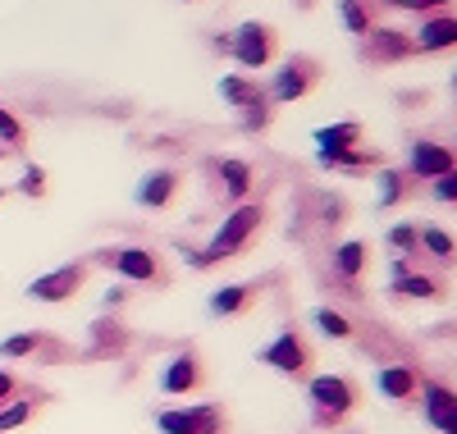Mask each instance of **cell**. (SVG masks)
Listing matches in <instances>:
<instances>
[{
    "label": "cell",
    "instance_id": "277c9868",
    "mask_svg": "<svg viewBox=\"0 0 457 434\" xmlns=\"http://www.w3.org/2000/svg\"><path fill=\"white\" fill-rule=\"evenodd\" d=\"M256 362L270 366V371H279V375H288V380H307V375H312V362H316V352H312L307 334H302L297 325H284L270 343L256 352Z\"/></svg>",
    "mask_w": 457,
    "mask_h": 434
},
{
    "label": "cell",
    "instance_id": "83f0119b",
    "mask_svg": "<svg viewBox=\"0 0 457 434\" xmlns=\"http://www.w3.org/2000/svg\"><path fill=\"white\" fill-rule=\"evenodd\" d=\"M32 393H46V388H32V384H23L14 371H5V366H0V407H5V403H14V398H32Z\"/></svg>",
    "mask_w": 457,
    "mask_h": 434
},
{
    "label": "cell",
    "instance_id": "44dd1931",
    "mask_svg": "<svg viewBox=\"0 0 457 434\" xmlns=\"http://www.w3.org/2000/svg\"><path fill=\"white\" fill-rule=\"evenodd\" d=\"M42 403H51V393H32V398H14L0 407V434H10V430H23L37 412H42Z\"/></svg>",
    "mask_w": 457,
    "mask_h": 434
},
{
    "label": "cell",
    "instance_id": "e0dca14e",
    "mask_svg": "<svg viewBox=\"0 0 457 434\" xmlns=\"http://www.w3.org/2000/svg\"><path fill=\"white\" fill-rule=\"evenodd\" d=\"M361 51H366V60H375V64H394V60L411 55V42H407L398 28H370Z\"/></svg>",
    "mask_w": 457,
    "mask_h": 434
},
{
    "label": "cell",
    "instance_id": "603a6c76",
    "mask_svg": "<svg viewBox=\"0 0 457 434\" xmlns=\"http://www.w3.org/2000/svg\"><path fill=\"white\" fill-rule=\"evenodd\" d=\"M316 142H320L325 155H329V151H353V146L361 142V124H357V120H348V124H329V129L316 133Z\"/></svg>",
    "mask_w": 457,
    "mask_h": 434
},
{
    "label": "cell",
    "instance_id": "7c38bea8",
    "mask_svg": "<svg viewBox=\"0 0 457 434\" xmlns=\"http://www.w3.org/2000/svg\"><path fill=\"white\" fill-rule=\"evenodd\" d=\"M375 388H379V398H389V403H416V393H421V371H416L411 362L379 366Z\"/></svg>",
    "mask_w": 457,
    "mask_h": 434
},
{
    "label": "cell",
    "instance_id": "f546056e",
    "mask_svg": "<svg viewBox=\"0 0 457 434\" xmlns=\"http://www.w3.org/2000/svg\"><path fill=\"white\" fill-rule=\"evenodd\" d=\"M389 247H394L403 261L421 252V247H416V224H394V229H389Z\"/></svg>",
    "mask_w": 457,
    "mask_h": 434
},
{
    "label": "cell",
    "instance_id": "836d02e7",
    "mask_svg": "<svg viewBox=\"0 0 457 434\" xmlns=\"http://www.w3.org/2000/svg\"><path fill=\"white\" fill-rule=\"evenodd\" d=\"M435 196H439V202H453V196H457V183H453V174L435 179Z\"/></svg>",
    "mask_w": 457,
    "mask_h": 434
},
{
    "label": "cell",
    "instance_id": "9c48e42d",
    "mask_svg": "<svg viewBox=\"0 0 457 434\" xmlns=\"http://www.w3.org/2000/svg\"><path fill=\"white\" fill-rule=\"evenodd\" d=\"M220 96L243 114V129H265V124H270V105H265V92H261L256 83H247V78L224 73V78H220Z\"/></svg>",
    "mask_w": 457,
    "mask_h": 434
},
{
    "label": "cell",
    "instance_id": "5bb4252c",
    "mask_svg": "<svg viewBox=\"0 0 457 434\" xmlns=\"http://www.w3.org/2000/svg\"><path fill=\"white\" fill-rule=\"evenodd\" d=\"M407 170L416 179H444V174H453V151L444 142H411Z\"/></svg>",
    "mask_w": 457,
    "mask_h": 434
},
{
    "label": "cell",
    "instance_id": "f1b7e54d",
    "mask_svg": "<svg viewBox=\"0 0 457 434\" xmlns=\"http://www.w3.org/2000/svg\"><path fill=\"white\" fill-rule=\"evenodd\" d=\"M338 14H343V23H348V32H357V37L370 32V10L361 5V0H338Z\"/></svg>",
    "mask_w": 457,
    "mask_h": 434
},
{
    "label": "cell",
    "instance_id": "8fae6325",
    "mask_svg": "<svg viewBox=\"0 0 457 434\" xmlns=\"http://www.w3.org/2000/svg\"><path fill=\"white\" fill-rule=\"evenodd\" d=\"M416 403L426 407L430 430H439V434H453V430H457V421H453V412H457V393H453V384L421 380V393H416Z\"/></svg>",
    "mask_w": 457,
    "mask_h": 434
},
{
    "label": "cell",
    "instance_id": "d6986e66",
    "mask_svg": "<svg viewBox=\"0 0 457 434\" xmlns=\"http://www.w3.org/2000/svg\"><path fill=\"white\" fill-rule=\"evenodd\" d=\"M220 179H224V196L228 202H247V192H252V183H256V174H252V165L247 161H234V155H228V161H220Z\"/></svg>",
    "mask_w": 457,
    "mask_h": 434
},
{
    "label": "cell",
    "instance_id": "52a82bcc",
    "mask_svg": "<svg viewBox=\"0 0 457 434\" xmlns=\"http://www.w3.org/2000/svg\"><path fill=\"white\" fill-rule=\"evenodd\" d=\"M23 357H42L46 366H60V362H73V347L42 330H23L0 343V362H23Z\"/></svg>",
    "mask_w": 457,
    "mask_h": 434
},
{
    "label": "cell",
    "instance_id": "7402d4cb",
    "mask_svg": "<svg viewBox=\"0 0 457 434\" xmlns=\"http://www.w3.org/2000/svg\"><path fill=\"white\" fill-rule=\"evenodd\" d=\"M453 42H457V23H453V14H444V19H430L421 28V37L411 42V51H448Z\"/></svg>",
    "mask_w": 457,
    "mask_h": 434
},
{
    "label": "cell",
    "instance_id": "7a4b0ae2",
    "mask_svg": "<svg viewBox=\"0 0 457 434\" xmlns=\"http://www.w3.org/2000/svg\"><path fill=\"white\" fill-rule=\"evenodd\" d=\"M357 403H361V384L353 375L329 371V375H312L307 380V407H312V421L320 430L343 425V421L357 412Z\"/></svg>",
    "mask_w": 457,
    "mask_h": 434
},
{
    "label": "cell",
    "instance_id": "ffe728a7",
    "mask_svg": "<svg viewBox=\"0 0 457 434\" xmlns=\"http://www.w3.org/2000/svg\"><path fill=\"white\" fill-rule=\"evenodd\" d=\"M366 265H370L366 243H343V247H334V274H338L343 284H357L361 274H366Z\"/></svg>",
    "mask_w": 457,
    "mask_h": 434
},
{
    "label": "cell",
    "instance_id": "d4e9b609",
    "mask_svg": "<svg viewBox=\"0 0 457 434\" xmlns=\"http://www.w3.org/2000/svg\"><path fill=\"white\" fill-rule=\"evenodd\" d=\"M416 247L448 265V261H453V233L439 229V224H426V229H416Z\"/></svg>",
    "mask_w": 457,
    "mask_h": 434
},
{
    "label": "cell",
    "instance_id": "e575fe53",
    "mask_svg": "<svg viewBox=\"0 0 457 434\" xmlns=\"http://www.w3.org/2000/svg\"><path fill=\"white\" fill-rule=\"evenodd\" d=\"M124 297H129V293H124V288H110V293H105V306H120V302H124Z\"/></svg>",
    "mask_w": 457,
    "mask_h": 434
},
{
    "label": "cell",
    "instance_id": "d6a6232c",
    "mask_svg": "<svg viewBox=\"0 0 457 434\" xmlns=\"http://www.w3.org/2000/svg\"><path fill=\"white\" fill-rule=\"evenodd\" d=\"M385 5H394V10H416V14H430V10H439L444 0H385Z\"/></svg>",
    "mask_w": 457,
    "mask_h": 434
},
{
    "label": "cell",
    "instance_id": "4316f807",
    "mask_svg": "<svg viewBox=\"0 0 457 434\" xmlns=\"http://www.w3.org/2000/svg\"><path fill=\"white\" fill-rule=\"evenodd\" d=\"M379 206H394V202H403V196L411 192V183L398 174V170H379Z\"/></svg>",
    "mask_w": 457,
    "mask_h": 434
},
{
    "label": "cell",
    "instance_id": "5b68a950",
    "mask_svg": "<svg viewBox=\"0 0 457 434\" xmlns=\"http://www.w3.org/2000/svg\"><path fill=\"white\" fill-rule=\"evenodd\" d=\"M161 434H228V412L220 403H193V407H161L156 412Z\"/></svg>",
    "mask_w": 457,
    "mask_h": 434
},
{
    "label": "cell",
    "instance_id": "6da1fadb",
    "mask_svg": "<svg viewBox=\"0 0 457 434\" xmlns=\"http://www.w3.org/2000/svg\"><path fill=\"white\" fill-rule=\"evenodd\" d=\"M261 224H265V206L243 202V206H234V211L224 215V224L215 229V238H211L202 252L183 247V261L193 265V270H206V265H220V261H234V256H243V247L261 233Z\"/></svg>",
    "mask_w": 457,
    "mask_h": 434
},
{
    "label": "cell",
    "instance_id": "ac0fdd59",
    "mask_svg": "<svg viewBox=\"0 0 457 434\" xmlns=\"http://www.w3.org/2000/svg\"><path fill=\"white\" fill-rule=\"evenodd\" d=\"M174 192H179V174L174 170H151L142 183H137V206H151V211H165L174 202Z\"/></svg>",
    "mask_w": 457,
    "mask_h": 434
},
{
    "label": "cell",
    "instance_id": "9a60e30c",
    "mask_svg": "<svg viewBox=\"0 0 457 434\" xmlns=\"http://www.w3.org/2000/svg\"><path fill=\"white\" fill-rule=\"evenodd\" d=\"M256 297H261L256 284H224V288L211 293L206 306H211V315H220V321H234V315H247L256 306Z\"/></svg>",
    "mask_w": 457,
    "mask_h": 434
},
{
    "label": "cell",
    "instance_id": "484cf974",
    "mask_svg": "<svg viewBox=\"0 0 457 434\" xmlns=\"http://www.w3.org/2000/svg\"><path fill=\"white\" fill-rule=\"evenodd\" d=\"M312 321L320 325V334H329V338H338V343H348V338H357V330H353V321L343 311H334V306H320Z\"/></svg>",
    "mask_w": 457,
    "mask_h": 434
},
{
    "label": "cell",
    "instance_id": "1f68e13d",
    "mask_svg": "<svg viewBox=\"0 0 457 434\" xmlns=\"http://www.w3.org/2000/svg\"><path fill=\"white\" fill-rule=\"evenodd\" d=\"M19 188H23L28 196H42V192H46V174L37 170V165H28V170H23V183H19Z\"/></svg>",
    "mask_w": 457,
    "mask_h": 434
},
{
    "label": "cell",
    "instance_id": "4dcf8cb0",
    "mask_svg": "<svg viewBox=\"0 0 457 434\" xmlns=\"http://www.w3.org/2000/svg\"><path fill=\"white\" fill-rule=\"evenodd\" d=\"M0 138H5L10 146H23V142H28V133H23V124L14 120V114H10L5 105H0Z\"/></svg>",
    "mask_w": 457,
    "mask_h": 434
},
{
    "label": "cell",
    "instance_id": "3957f363",
    "mask_svg": "<svg viewBox=\"0 0 457 434\" xmlns=\"http://www.w3.org/2000/svg\"><path fill=\"white\" fill-rule=\"evenodd\" d=\"M87 265H101L110 274H120V280L146 284V288H170L174 284L170 265L161 261V252H151V247H101V252L87 256Z\"/></svg>",
    "mask_w": 457,
    "mask_h": 434
},
{
    "label": "cell",
    "instance_id": "cb8c5ba5",
    "mask_svg": "<svg viewBox=\"0 0 457 434\" xmlns=\"http://www.w3.org/2000/svg\"><path fill=\"white\" fill-rule=\"evenodd\" d=\"M316 161L325 165V170H348V174H357V170H370V165H379V155H370V151H316Z\"/></svg>",
    "mask_w": 457,
    "mask_h": 434
},
{
    "label": "cell",
    "instance_id": "30bf717a",
    "mask_svg": "<svg viewBox=\"0 0 457 434\" xmlns=\"http://www.w3.org/2000/svg\"><path fill=\"white\" fill-rule=\"evenodd\" d=\"M228 51H234V60L243 69H265L275 60V32L265 23H243L234 32V42H228Z\"/></svg>",
    "mask_w": 457,
    "mask_h": 434
},
{
    "label": "cell",
    "instance_id": "8992f818",
    "mask_svg": "<svg viewBox=\"0 0 457 434\" xmlns=\"http://www.w3.org/2000/svg\"><path fill=\"white\" fill-rule=\"evenodd\" d=\"M206 384H211V375H206V362L197 357V347L174 352V357L161 366V380H156V388L165 393V398H187V393H202Z\"/></svg>",
    "mask_w": 457,
    "mask_h": 434
},
{
    "label": "cell",
    "instance_id": "ba28073f",
    "mask_svg": "<svg viewBox=\"0 0 457 434\" xmlns=\"http://www.w3.org/2000/svg\"><path fill=\"white\" fill-rule=\"evenodd\" d=\"M87 274H92V265L87 261H69V265H60V270H46V274H37V280L28 284V297L32 302H69V297H79V288L87 284Z\"/></svg>",
    "mask_w": 457,
    "mask_h": 434
},
{
    "label": "cell",
    "instance_id": "4fadbf2b",
    "mask_svg": "<svg viewBox=\"0 0 457 434\" xmlns=\"http://www.w3.org/2000/svg\"><path fill=\"white\" fill-rule=\"evenodd\" d=\"M316 78H320V69L312 64V60H288L279 73H275V83H270V96L275 101H302L312 88H316Z\"/></svg>",
    "mask_w": 457,
    "mask_h": 434
},
{
    "label": "cell",
    "instance_id": "2e32d148",
    "mask_svg": "<svg viewBox=\"0 0 457 434\" xmlns=\"http://www.w3.org/2000/svg\"><path fill=\"white\" fill-rule=\"evenodd\" d=\"M394 293L398 297H416V302H435L444 293V284L435 274H411V265L403 256H394Z\"/></svg>",
    "mask_w": 457,
    "mask_h": 434
}]
</instances>
